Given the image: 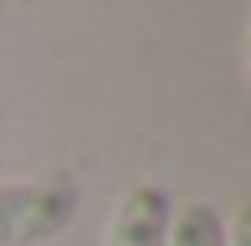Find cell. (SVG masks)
Returning a JSON list of instances; mask_svg holds the SVG:
<instances>
[{"mask_svg": "<svg viewBox=\"0 0 251 246\" xmlns=\"http://www.w3.org/2000/svg\"><path fill=\"white\" fill-rule=\"evenodd\" d=\"M169 216H175V200H169L164 185H133L113 205L102 246H164L169 241Z\"/></svg>", "mask_w": 251, "mask_h": 246, "instance_id": "obj_2", "label": "cell"}, {"mask_svg": "<svg viewBox=\"0 0 251 246\" xmlns=\"http://www.w3.org/2000/svg\"><path fill=\"white\" fill-rule=\"evenodd\" d=\"M164 246H226V226L205 200H190V205H175Z\"/></svg>", "mask_w": 251, "mask_h": 246, "instance_id": "obj_3", "label": "cell"}, {"mask_svg": "<svg viewBox=\"0 0 251 246\" xmlns=\"http://www.w3.org/2000/svg\"><path fill=\"white\" fill-rule=\"evenodd\" d=\"M82 190L72 174H41V180L0 185V246H41L72 226Z\"/></svg>", "mask_w": 251, "mask_h": 246, "instance_id": "obj_1", "label": "cell"}]
</instances>
